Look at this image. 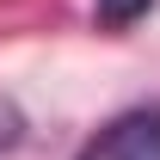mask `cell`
<instances>
[{
    "label": "cell",
    "instance_id": "7a4b0ae2",
    "mask_svg": "<svg viewBox=\"0 0 160 160\" xmlns=\"http://www.w3.org/2000/svg\"><path fill=\"white\" fill-rule=\"evenodd\" d=\"M154 12V0H92V19L105 25V31H129L136 19H148Z\"/></svg>",
    "mask_w": 160,
    "mask_h": 160
},
{
    "label": "cell",
    "instance_id": "6da1fadb",
    "mask_svg": "<svg viewBox=\"0 0 160 160\" xmlns=\"http://www.w3.org/2000/svg\"><path fill=\"white\" fill-rule=\"evenodd\" d=\"M74 160H160V105L117 111L99 136H86V148Z\"/></svg>",
    "mask_w": 160,
    "mask_h": 160
}]
</instances>
